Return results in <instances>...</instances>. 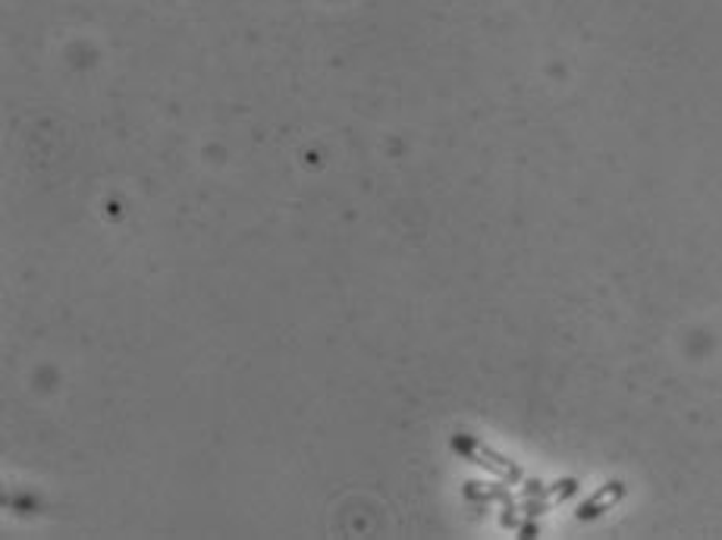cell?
<instances>
[{
  "label": "cell",
  "mask_w": 722,
  "mask_h": 540,
  "mask_svg": "<svg viewBox=\"0 0 722 540\" xmlns=\"http://www.w3.org/2000/svg\"><path fill=\"white\" fill-rule=\"evenodd\" d=\"M452 449L462 456V459H469L471 465H481V468H488L490 475H496L500 481L506 484H519L522 481V468L506 459V456H500L496 449H490L488 444H481V440H474L469 434H456L452 437Z\"/></svg>",
  "instance_id": "cell-1"
},
{
  "label": "cell",
  "mask_w": 722,
  "mask_h": 540,
  "mask_svg": "<svg viewBox=\"0 0 722 540\" xmlns=\"http://www.w3.org/2000/svg\"><path fill=\"white\" fill-rule=\"evenodd\" d=\"M622 497H625V484L622 481H609V484H604V487H600V490H597V494H594L590 500L582 502L575 516H578L582 521L600 519L606 509H613V506L622 500Z\"/></svg>",
  "instance_id": "cell-2"
}]
</instances>
